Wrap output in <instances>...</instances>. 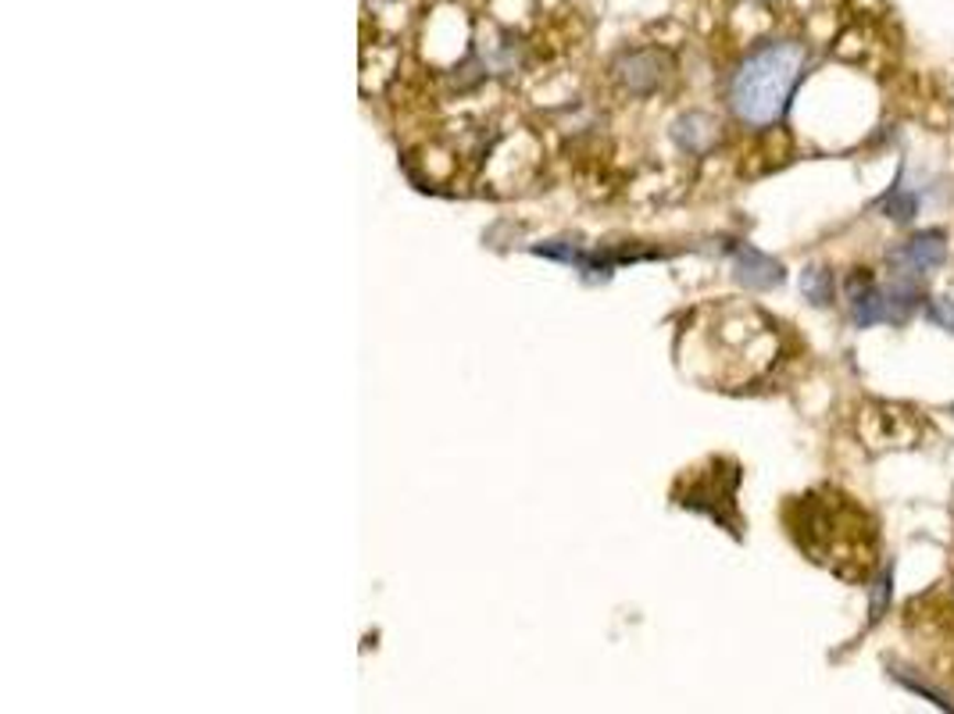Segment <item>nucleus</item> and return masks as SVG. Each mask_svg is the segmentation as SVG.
Returning a JSON list of instances; mask_svg holds the SVG:
<instances>
[{
	"label": "nucleus",
	"instance_id": "nucleus-1",
	"mask_svg": "<svg viewBox=\"0 0 954 714\" xmlns=\"http://www.w3.org/2000/svg\"><path fill=\"white\" fill-rule=\"evenodd\" d=\"M808 51L797 40H765L730 76V108L744 125L768 129L783 119L797 82L805 76Z\"/></svg>",
	"mask_w": 954,
	"mask_h": 714
},
{
	"label": "nucleus",
	"instance_id": "nucleus-10",
	"mask_svg": "<svg viewBox=\"0 0 954 714\" xmlns=\"http://www.w3.org/2000/svg\"><path fill=\"white\" fill-rule=\"evenodd\" d=\"M890 600H894V565H887L876 576V582L868 585V622H879L883 614L890 611Z\"/></svg>",
	"mask_w": 954,
	"mask_h": 714
},
{
	"label": "nucleus",
	"instance_id": "nucleus-7",
	"mask_svg": "<svg viewBox=\"0 0 954 714\" xmlns=\"http://www.w3.org/2000/svg\"><path fill=\"white\" fill-rule=\"evenodd\" d=\"M673 140H676V147L687 154H708L711 143L719 140V122L705 111H690L673 122Z\"/></svg>",
	"mask_w": 954,
	"mask_h": 714
},
{
	"label": "nucleus",
	"instance_id": "nucleus-3",
	"mask_svg": "<svg viewBox=\"0 0 954 714\" xmlns=\"http://www.w3.org/2000/svg\"><path fill=\"white\" fill-rule=\"evenodd\" d=\"M668 68H673V62H668V54L658 47H636V51H622L615 57V79L636 97H647L658 90L668 76Z\"/></svg>",
	"mask_w": 954,
	"mask_h": 714
},
{
	"label": "nucleus",
	"instance_id": "nucleus-9",
	"mask_svg": "<svg viewBox=\"0 0 954 714\" xmlns=\"http://www.w3.org/2000/svg\"><path fill=\"white\" fill-rule=\"evenodd\" d=\"M801 290H805V297H808L816 308L833 304V297H836V279H833V271H830V268H822V265L805 268V271H801Z\"/></svg>",
	"mask_w": 954,
	"mask_h": 714
},
{
	"label": "nucleus",
	"instance_id": "nucleus-4",
	"mask_svg": "<svg viewBox=\"0 0 954 714\" xmlns=\"http://www.w3.org/2000/svg\"><path fill=\"white\" fill-rule=\"evenodd\" d=\"M844 293H847V314L854 328H873L883 322H894L890 319V304H887V290L876 282V276L868 268H854L847 282H844Z\"/></svg>",
	"mask_w": 954,
	"mask_h": 714
},
{
	"label": "nucleus",
	"instance_id": "nucleus-12",
	"mask_svg": "<svg viewBox=\"0 0 954 714\" xmlns=\"http://www.w3.org/2000/svg\"><path fill=\"white\" fill-rule=\"evenodd\" d=\"M925 322H933L936 328H947V333H954V300H930V304H925Z\"/></svg>",
	"mask_w": 954,
	"mask_h": 714
},
{
	"label": "nucleus",
	"instance_id": "nucleus-2",
	"mask_svg": "<svg viewBox=\"0 0 954 714\" xmlns=\"http://www.w3.org/2000/svg\"><path fill=\"white\" fill-rule=\"evenodd\" d=\"M736 486H740V468L733 471V476H725V482H722V471H705V476L690 479L687 497L679 493V504L690 507V511H705L708 518H716L719 525L730 528L733 536H740Z\"/></svg>",
	"mask_w": 954,
	"mask_h": 714
},
{
	"label": "nucleus",
	"instance_id": "nucleus-8",
	"mask_svg": "<svg viewBox=\"0 0 954 714\" xmlns=\"http://www.w3.org/2000/svg\"><path fill=\"white\" fill-rule=\"evenodd\" d=\"M876 208L883 211V219H890L897 225H908L919 214V197L905 186V176H897L894 186L887 190V197H883Z\"/></svg>",
	"mask_w": 954,
	"mask_h": 714
},
{
	"label": "nucleus",
	"instance_id": "nucleus-6",
	"mask_svg": "<svg viewBox=\"0 0 954 714\" xmlns=\"http://www.w3.org/2000/svg\"><path fill=\"white\" fill-rule=\"evenodd\" d=\"M733 276L740 286H747V290H776V286L787 279V268H783L776 257H768L765 250L751 247V243H736Z\"/></svg>",
	"mask_w": 954,
	"mask_h": 714
},
{
	"label": "nucleus",
	"instance_id": "nucleus-5",
	"mask_svg": "<svg viewBox=\"0 0 954 714\" xmlns=\"http://www.w3.org/2000/svg\"><path fill=\"white\" fill-rule=\"evenodd\" d=\"M887 261L894 271H911V276H925L947 261V236L944 228H925V233L911 236L901 247H894L887 254Z\"/></svg>",
	"mask_w": 954,
	"mask_h": 714
},
{
	"label": "nucleus",
	"instance_id": "nucleus-11",
	"mask_svg": "<svg viewBox=\"0 0 954 714\" xmlns=\"http://www.w3.org/2000/svg\"><path fill=\"white\" fill-rule=\"evenodd\" d=\"M890 676L901 682V685H908L911 693H919V696H925V700H933V704L940 707V711H954V700L944 693V690H936L933 682H925V679H919V676H911L908 668H894Z\"/></svg>",
	"mask_w": 954,
	"mask_h": 714
}]
</instances>
